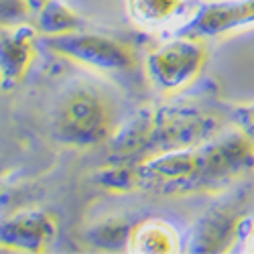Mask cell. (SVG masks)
<instances>
[{"label":"cell","instance_id":"cell-4","mask_svg":"<svg viewBox=\"0 0 254 254\" xmlns=\"http://www.w3.org/2000/svg\"><path fill=\"white\" fill-rule=\"evenodd\" d=\"M45 45L59 57L71 59L106 77H114L128 86L140 79V59L132 43L104 31L77 29L47 37Z\"/></svg>","mask_w":254,"mask_h":254},{"label":"cell","instance_id":"cell-3","mask_svg":"<svg viewBox=\"0 0 254 254\" xmlns=\"http://www.w3.org/2000/svg\"><path fill=\"white\" fill-rule=\"evenodd\" d=\"M112 98L90 81H75L63 92L51 114L53 136L67 146L92 149L110 142L118 132Z\"/></svg>","mask_w":254,"mask_h":254},{"label":"cell","instance_id":"cell-5","mask_svg":"<svg viewBox=\"0 0 254 254\" xmlns=\"http://www.w3.org/2000/svg\"><path fill=\"white\" fill-rule=\"evenodd\" d=\"M207 63L203 39L175 33L144 55L142 73L153 86L171 96L187 90L201 75Z\"/></svg>","mask_w":254,"mask_h":254},{"label":"cell","instance_id":"cell-9","mask_svg":"<svg viewBox=\"0 0 254 254\" xmlns=\"http://www.w3.org/2000/svg\"><path fill=\"white\" fill-rule=\"evenodd\" d=\"M37 33L31 25H12L2 27L0 37V71H2V86L10 88L23 79L35 57Z\"/></svg>","mask_w":254,"mask_h":254},{"label":"cell","instance_id":"cell-6","mask_svg":"<svg viewBox=\"0 0 254 254\" xmlns=\"http://www.w3.org/2000/svg\"><path fill=\"white\" fill-rule=\"evenodd\" d=\"M254 187L250 181H242L232 187V191L211 205L197 220L187 240L189 252H220L228 248L242 234V226L248 224L246 211L252 201Z\"/></svg>","mask_w":254,"mask_h":254},{"label":"cell","instance_id":"cell-14","mask_svg":"<svg viewBox=\"0 0 254 254\" xmlns=\"http://www.w3.org/2000/svg\"><path fill=\"white\" fill-rule=\"evenodd\" d=\"M27 12H33L29 0H2V23L6 25L8 20H12V25H16L20 18H25Z\"/></svg>","mask_w":254,"mask_h":254},{"label":"cell","instance_id":"cell-2","mask_svg":"<svg viewBox=\"0 0 254 254\" xmlns=\"http://www.w3.org/2000/svg\"><path fill=\"white\" fill-rule=\"evenodd\" d=\"M230 114L199 100H177L149 106L126 120L110 140L114 165H134L187 146L211 140L226 132Z\"/></svg>","mask_w":254,"mask_h":254},{"label":"cell","instance_id":"cell-17","mask_svg":"<svg viewBox=\"0 0 254 254\" xmlns=\"http://www.w3.org/2000/svg\"><path fill=\"white\" fill-rule=\"evenodd\" d=\"M203 2H205V0H203Z\"/></svg>","mask_w":254,"mask_h":254},{"label":"cell","instance_id":"cell-15","mask_svg":"<svg viewBox=\"0 0 254 254\" xmlns=\"http://www.w3.org/2000/svg\"><path fill=\"white\" fill-rule=\"evenodd\" d=\"M244 246L240 248L242 252H254V222H248V228L242 232Z\"/></svg>","mask_w":254,"mask_h":254},{"label":"cell","instance_id":"cell-8","mask_svg":"<svg viewBox=\"0 0 254 254\" xmlns=\"http://www.w3.org/2000/svg\"><path fill=\"white\" fill-rule=\"evenodd\" d=\"M57 234V218L45 209L18 211L0 226V244L6 250H45Z\"/></svg>","mask_w":254,"mask_h":254},{"label":"cell","instance_id":"cell-12","mask_svg":"<svg viewBox=\"0 0 254 254\" xmlns=\"http://www.w3.org/2000/svg\"><path fill=\"white\" fill-rule=\"evenodd\" d=\"M39 31L47 37L63 35L77 29H83V18L65 2V0H49V2L37 12Z\"/></svg>","mask_w":254,"mask_h":254},{"label":"cell","instance_id":"cell-7","mask_svg":"<svg viewBox=\"0 0 254 254\" xmlns=\"http://www.w3.org/2000/svg\"><path fill=\"white\" fill-rule=\"evenodd\" d=\"M252 27L254 0H205L175 33L205 41Z\"/></svg>","mask_w":254,"mask_h":254},{"label":"cell","instance_id":"cell-16","mask_svg":"<svg viewBox=\"0 0 254 254\" xmlns=\"http://www.w3.org/2000/svg\"><path fill=\"white\" fill-rule=\"evenodd\" d=\"M47 2H49V0H29V4H31V8H33V12H35V14H37L41 8H43Z\"/></svg>","mask_w":254,"mask_h":254},{"label":"cell","instance_id":"cell-10","mask_svg":"<svg viewBox=\"0 0 254 254\" xmlns=\"http://www.w3.org/2000/svg\"><path fill=\"white\" fill-rule=\"evenodd\" d=\"M128 250L146 254H169L181 250V238L169 222L146 220L128 230Z\"/></svg>","mask_w":254,"mask_h":254},{"label":"cell","instance_id":"cell-13","mask_svg":"<svg viewBox=\"0 0 254 254\" xmlns=\"http://www.w3.org/2000/svg\"><path fill=\"white\" fill-rule=\"evenodd\" d=\"M232 124L244 132V136L254 146V102L250 104H236L228 110Z\"/></svg>","mask_w":254,"mask_h":254},{"label":"cell","instance_id":"cell-11","mask_svg":"<svg viewBox=\"0 0 254 254\" xmlns=\"http://www.w3.org/2000/svg\"><path fill=\"white\" fill-rule=\"evenodd\" d=\"M187 0H128L132 23L146 31H161L175 25L185 14Z\"/></svg>","mask_w":254,"mask_h":254},{"label":"cell","instance_id":"cell-1","mask_svg":"<svg viewBox=\"0 0 254 254\" xmlns=\"http://www.w3.org/2000/svg\"><path fill=\"white\" fill-rule=\"evenodd\" d=\"M254 175V146L232 126L220 136L134 165H114L98 173V183L116 191L185 197L226 191Z\"/></svg>","mask_w":254,"mask_h":254}]
</instances>
